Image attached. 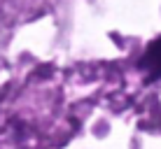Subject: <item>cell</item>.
Wrapping results in <instances>:
<instances>
[{"label": "cell", "mask_w": 161, "mask_h": 149, "mask_svg": "<svg viewBox=\"0 0 161 149\" xmlns=\"http://www.w3.org/2000/svg\"><path fill=\"white\" fill-rule=\"evenodd\" d=\"M140 70H145L149 79H159L161 77V37L149 42V47L145 49V54H142L140 58Z\"/></svg>", "instance_id": "1"}]
</instances>
